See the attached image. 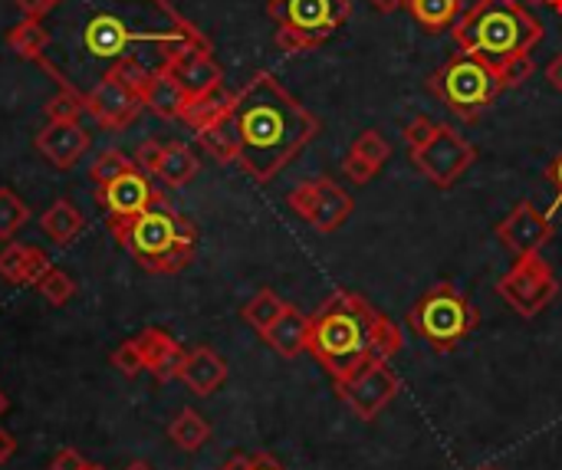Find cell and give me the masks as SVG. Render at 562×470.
Returning a JSON list of instances; mask_svg holds the SVG:
<instances>
[{
    "label": "cell",
    "instance_id": "44",
    "mask_svg": "<svg viewBox=\"0 0 562 470\" xmlns=\"http://www.w3.org/2000/svg\"><path fill=\"white\" fill-rule=\"evenodd\" d=\"M546 181L552 185V191H555V201H552V211L562 204V152L546 165ZM552 211H549V218H552Z\"/></svg>",
    "mask_w": 562,
    "mask_h": 470
},
{
    "label": "cell",
    "instance_id": "42",
    "mask_svg": "<svg viewBox=\"0 0 562 470\" xmlns=\"http://www.w3.org/2000/svg\"><path fill=\"white\" fill-rule=\"evenodd\" d=\"M342 175H346L352 185H368V181L378 175V168H372L365 158H359L355 152H349V155H346V162H342Z\"/></svg>",
    "mask_w": 562,
    "mask_h": 470
},
{
    "label": "cell",
    "instance_id": "32",
    "mask_svg": "<svg viewBox=\"0 0 562 470\" xmlns=\"http://www.w3.org/2000/svg\"><path fill=\"white\" fill-rule=\"evenodd\" d=\"M132 168H136V158H129V155L119 152V149H106V152H99V158L93 162L90 178L103 188V185L116 181L119 175H126V172H132Z\"/></svg>",
    "mask_w": 562,
    "mask_h": 470
},
{
    "label": "cell",
    "instance_id": "31",
    "mask_svg": "<svg viewBox=\"0 0 562 470\" xmlns=\"http://www.w3.org/2000/svg\"><path fill=\"white\" fill-rule=\"evenodd\" d=\"M27 221H31V208L11 188H0V240H11Z\"/></svg>",
    "mask_w": 562,
    "mask_h": 470
},
{
    "label": "cell",
    "instance_id": "17",
    "mask_svg": "<svg viewBox=\"0 0 562 470\" xmlns=\"http://www.w3.org/2000/svg\"><path fill=\"white\" fill-rule=\"evenodd\" d=\"M139 345H142V355H145V372H152L155 381H172V378H182V365H185V349L182 342L168 332V329H159V326H149L142 336H136Z\"/></svg>",
    "mask_w": 562,
    "mask_h": 470
},
{
    "label": "cell",
    "instance_id": "5",
    "mask_svg": "<svg viewBox=\"0 0 562 470\" xmlns=\"http://www.w3.org/2000/svg\"><path fill=\"white\" fill-rule=\"evenodd\" d=\"M109 231L116 234L119 247H126L149 273H182L198 250V227L162 195L139 218Z\"/></svg>",
    "mask_w": 562,
    "mask_h": 470
},
{
    "label": "cell",
    "instance_id": "2",
    "mask_svg": "<svg viewBox=\"0 0 562 470\" xmlns=\"http://www.w3.org/2000/svg\"><path fill=\"white\" fill-rule=\"evenodd\" d=\"M231 119L241 139L237 165L260 185L273 181L319 136V119L293 99L273 73H257L234 93Z\"/></svg>",
    "mask_w": 562,
    "mask_h": 470
},
{
    "label": "cell",
    "instance_id": "28",
    "mask_svg": "<svg viewBox=\"0 0 562 470\" xmlns=\"http://www.w3.org/2000/svg\"><path fill=\"white\" fill-rule=\"evenodd\" d=\"M408 11L428 34H441L454 27L460 0H408Z\"/></svg>",
    "mask_w": 562,
    "mask_h": 470
},
{
    "label": "cell",
    "instance_id": "53",
    "mask_svg": "<svg viewBox=\"0 0 562 470\" xmlns=\"http://www.w3.org/2000/svg\"><path fill=\"white\" fill-rule=\"evenodd\" d=\"M83 470H106V467H103V463H90V460H86V463H83Z\"/></svg>",
    "mask_w": 562,
    "mask_h": 470
},
{
    "label": "cell",
    "instance_id": "16",
    "mask_svg": "<svg viewBox=\"0 0 562 470\" xmlns=\"http://www.w3.org/2000/svg\"><path fill=\"white\" fill-rule=\"evenodd\" d=\"M86 149H90V132L80 122H50L44 132H37V152L60 172L77 168Z\"/></svg>",
    "mask_w": 562,
    "mask_h": 470
},
{
    "label": "cell",
    "instance_id": "38",
    "mask_svg": "<svg viewBox=\"0 0 562 470\" xmlns=\"http://www.w3.org/2000/svg\"><path fill=\"white\" fill-rule=\"evenodd\" d=\"M313 47H319L316 37L300 34V31H290V27H277V50H280V54L296 57V54H306V50H313Z\"/></svg>",
    "mask_w": 562,
    "mask_h": 470
},
{
    "label": "cell",
    "instance_id": "18",
    "mask_svg": "<svg viewBox=\"0 0 562 470\" xmlns=\"http://www.w3.org/2000/svg\"><path fill=\"white\" fill-rule=\"evenodd\" d=\"M182 381H185L195 395L208 398V395H214V391L227 381V362H224L211 345H198V349H191V352L185 355Z\"/></svg>",
    "mask_w": 562,
    "mask_h": 470
},
{
    "label": "cell",
    "instance_id": "25",
    "mask_svg": "<svg viewBox=\"0 0 562 470\" xmlns=\"http://www.w3.org/2000/svg\"><path fill=\"white\" fill-rule=\"evenodd\" d=\"M195 136H198V145H201L214 162L231 165V162L241 158V139H237V126H234L231 113H227L224 119H218L214 126L195 132Z\"/></svg>",
    "mask_w": 562,
    "mask_h": 470
},
{
    "label": "cell",
    "instance_id": "30",
    "mask_svg": "<svg viewBox=\"0 0 562 470\" xmlns=\"http://www.w3.org/2000/svg\"><path fill=\"white\" fill-rule=\"evenodd\" d=\"M290 303H283L273 290H260L244 309H241V316H244V322H250L260 336L283 316V309H286Z\"/></svg>",
    "mask_w": 562,
    "mask_h": 470
},
{
    "label": "cell",
    "instance_id": "6",
    "mask_svg": "<svg viewBox=\"0 0 562 470\" xmlns=\"http://www.w3.org/2000/svg\"><path fill=\"white\" fill-rule=\"evenodd\" d=\"M408 326L414 329V336L421 342L431 345V352L444 355V352H454L480 326V313L457 290V283L437 280L414 299V306L408 313Z\"/></svg>",
    "mask_w": 562,
    "mask_h": 470
},
{
    "label": "cell",
    "instance_id": "54",
    "mask_svg": "<svg viewBox=\"0 0 562 470\" xmlns=\"http://www.w3.org/2000/svg\"><path fill=\"white\" fill-rule=\"evenodd\" d=\"M526 4H542V8H546V4H549V0H526Z\"/></svg>",
    "mask_w": 562,
    "mask_h": 470
},
{
    "label": "cell",
    "instance_id": "43",
    "mask_svg": "<svg viewBox=\"0 0 562 470\" xmlns=\"http://www.w3.org/2000/svg\"><path fill=\"white\" fill-rule=\"evenodd\" d=\"M83 454L77 450V447H63V450H57L54 454V460H50V470H83Z\"/></svg>",
    "mask_w": 562,
    "mask_h": 470
},
{
    "label": "cell",
    "instance_id": "34",
    "mask_svg": "<svg viewBox=\"0 0 562 470\" xmlns=\"http://www.w3.org/2000/svg\"><path fill=\"white\" fill-rule=\"evenodd\" d=\"M349 152H355L359 158H365L372 168H382L388 158H391V145H388V139L382 136V132H375V129H365L355 142H352V149Z\"/></svg>",
    "mask_w": 562,
    "mask_h": 470
},
{
    "label": "cell",
    "instance_id": "52",
    "mask_svg": "<svg viewBox=\"0 0 562 470\" xmlns=\"http://www.w3.org/2000/svg\"><path fill=\"white\" fill-rule=\"evenodd\" d=\"M8 408H11V401H8V395H4V391H0V414H4Z\"/></svg>",
    "mask_w": 562,
    "mask_h": 470
},
{
    "label": "cell",
    "instance_id": "10",
    "mask_svg": "<svg viewBox=\"0 0 562 470\" xmlns=\"http://www.w3.org/2000/svg\"><path fill=\"white\" fill-rule=\"evenodd\" d=\"M267 14L277 27L309 34L323 44L346 24L352 4L349 0H270Z\"/></svg>",
    "mask_w": 562,
    "mask_h": 470
},
{
    "label": "cell",
    "instance_id": "12",
    "mask_svg": "<svg viewBox=\"0 0 562 470\" xmlns=\"http://www.w3.org/2000/svg\"><path fill=\"white\" fill-rule=\"evenodd\" d=\"M401 381L398 375L388 368V362H375L368 368H362L355 378H349L346 385H336V391L342 395V401L362 418V421H375L398 395Z\"/></svg>",
    "mask_w": 562,
    "mask_h": 470
},
{
    "label": "cell",
    "instance_id": "47",
    "mask_svg": "<svg viewBox=\"0 0 562 470\" xmlns=\"http://www.w3.org/2000/svg\"><path fill=\"white\" fill-rule=\"evenodd\" d=\"M14 454H17V437L8 427H0V463H8Z\"/></svg>",
    "mask_w": 562,
    "mask_h": 470
},
{
    "label": "cell",
    "instance_id": "4",
    "mask_svg": "<svg viewBox=\"0 0 562 470\" xmlns=\"http://www.w3.org/2000/svg\"><path fill=\"white\" fill-rule=\"evenodd\" d=\"M450 37L457 50L493 63L496 70L526 57L542 40V24L519 0H473L454 21Z\"/></svg>",
    "mask_w": 562,
    "mask_h": 470
},
{
    "label": "cell",
    "instance_id": "19",
    "mask_svg": "<svg viewBox=\"0 0 562 470\" xmlns=\"http://www.w3.org/2000/svg\"><path fill=\"white\" fill-rule=\"evenodd\" d=\"M47 270H50V257L34 244L11 240L4 250H0V277H4L8 283H14V286H21V283L37 286Z\"/></svg>",
    "mask_w": 562,
    "mask_h": 470
},
{
    "label": "cell",
    "instance_id": "40",
    "mask_svg": "<svg viewBox=\"0 0 562 470\" xmlns=\"http://www.w3.org/2000/svg\"><path fill=\"white\" fill-rule=\"evenodd\" d=\"M162 149H165L162 142L145 139V142L136 149V155H132V158H136V168H139V172H145L149 178H155V175H159V162H162Z\"/></svg>",
    "mask_w": 562,
    "mask_h": 470
},
{
    "label": "cell",
    "instance_id": "39",
    "mask_svg": "<svg viewBox=\"0 0 562 470\" xmlns=\"http://www.w3.org/2000/svg\"><path fill=\"white\" fill-rule=\"evenodd\" d=\"M529 73H532V57L526 54V57H516L506 67H500V83H503V90H513V86H523L529 80Z\"/></svg>",
    "mask_w": 562,
    "mask_h": 470
},
{
    "label": "cell",
    "instance_id": "56",
    "mask_svg": "<svg viewBox=\"0 0 562 470\" xmlns=\"http://www.w3.org/2000/svg\"><path fill=\"white\" fill-rule=\"evenodd\" d=\"M559 21H562V17H559Z\"/></svg>",
    "mask_w": 562,
    "mask_h": 470
},
{
    "label": "cell",
    "instance_id": "45",
    "mask_svg": "<svg viewBox=\"0 0 562 470\" xmlns=\"http://www.w3.org/2000/svg\"><path fill=\"white\" fill-rule=\"evenodd\" d=\"M14 4L21 8V14L27 21H44L47 8H50V0H14Z\"/></svg>",
    "mask_w": 562,
    "mask_h": 470
},
{
    "label": "cell",
    "instance_id": "22",
    "mask_svg": "<svg viewBox=\"0 0 562 470\" xmlns=\"http://www.w3.org/2000/svg\"><path fill=\"white\" fill-rule=\"evenodd\" d=\"M142 103H145V109L155 113L159 119L175 122V119L185 116L188 93L182 90V83H178V77H175L172 70H162V73H155V80H152L149 93L142 96Z\"/></svg>",
    "mask_w": 562,
    "mask_h": 470
},
{
    "label": "cell",
    "instance_id": "50",
    "mask_svg": "<svg viewBox=\"0 0 562 470\" xmlns=\"http://www.w3.org/2000/svg\"><path fill=\"white\" fill-rule=\"evenodd\" d=\"M126 470H155V467H152V463H145V460H132Z\"/></svg>",
    "mask_w": 562,
    "mask_h": 470
},
{
    "label": "cell",
    "instance_id": "20",
    "mask_svg": "<svg viewBox=\"0 0 562 470\" xmlns=\"http://www.w3.org/2000/svg\"><path fill=\"white\" fill-rule=\"evenodd\" d=\"M168 70L178 77V83H182V90L188 93V99H198V96H208V93L221 90V80H224V73H221V67L214 63L211 50H195V54L182 57V60H178L175 67H168Z\"/></svg>",
    "mask_w": 562,
    "mask_h": 470
},
{
    "label": "cell",
    "instance_id": "1",
    "mask_svg": "<svg viewBox=\"0 0 562 470\" xmlns=\"http://www.w3.org/2000/svg\"><path fill=\"white\" fill-rule=\"evenodd\" d=\"M47 50L40 67L60 90L86 93L122 60H139L162 73L195 50H211L208 37L168 0H50L44 14Z\"/></svg>",
    "mask_w": 562,
    "mask_h": 470
},
{
    "label": "cell",
    "instance_id": "46",
    "mask_svg": "<svg viewBox=\"0 0 562 470\" xmlns=\"http://www.w3.org/2000/svg\"><path fill=\"white\" fill-rule=\"evenodd\" d=\"M247 470H286L273 454H267V450H260V454H250V460H247Z\"/></svg>",
    "mask_w": 562,
    "mask_h": 470
},
{
    "label": "cell",
    "instance_id": "14",
    "mask_svg": "<svg viewBox=\"0 0 562 470\" xmlns=\"http://www.w3.org/2000/svg\"><path fill=\"white\" fill-rule=\"evenodd\" d=\"M159 198V191H155V185L149 181V175L145 172H139V168H132V172H126V175H119L116 181H109V185H103V188H96V204L106 211V218H109V227H116V224H129L132 218H139L145 208H152V201Z\"/></svg>",
    "mask_w": 562,
    "mask_h": 470
},
{
    "label": "cell",
    "instance_id": "35",
    "mask_svg": "<svg viewBox=\"0 0 562 470\" xmlns=\"http://www.w3.org/2000/svg\"><path fill=\"white\" fill-rule=\"evenodd\" d=\"M83 113H86L83 93L60 90L54 99H47V119H50V122H80Z\"/></svg>",
    "mask_w": 562,
    "mask_h": 470
},
{
    "label": "cell",
    "instance_id": "33",
    "mask_svg": "<svg viewBox=\"0 0 562 470\" xmlns=\"http://www.w3.org/2000/svg\"><path fill=\"white\" fill-rule=\"evenodd\" d=\"M37 293L50 303V306H67L70 299H73V293H77V283L63 273V270H57V267H50L44 277H40V283H37Z\"/></svg>",
    "mask_w": 562,
    "mask_h": 470
},
{
    "label": "cell",
    "instance_id": "29",
    "mask_svg": "<svg viewBox=\"0 0 562 470\" xmlns=\"http://www.w3.org/2000/svg\"><path fill=\"white\" fill-rule=\"evenodd\" d=\"M8 47L17 54V57H24V60H37L40 63V57H44V50H47V27H44V21H21L11 34H8Z\"/></svg>",
    "mask_w": 562,
    "mask_h": 470
},
{
    "label": "cell",
    "instance_id": "37",
    "mask_svg": "<svg viewBox=\"0 0 562 470\" xmlns=\"http://www.w3.org/2000/svg\"><path fill=\"white\" fill-rule=\"evenodd\" d=\"M113 368H116L119 375H126V378H136V375L145 372V355H142L139 339H129V342H122V345L113 352Z\"/></svg>",
    "mask_w": 562,
    "mask_h": 470
},
{
    "label": "cell",
    "instance_id": "8",
    "mask_svg": "<svg viewBox=\"0 0 562 470\" xmlns=\"http://www.w3.org/2000/svg\"><path fill=\"white\" fill-rule=\"evenodd\" d=\"M555 293H559V280L539 254L516 257V263L496 280V296L519 319H536L555 299Z\"/></svg>",
    "mask_w": 562,
    "mask_h": 470
},
{
    "label": "cell",
    "instance_id": "55",
    "mask_svg": "<svg viewBox=\"0 0 562 470\" xmlns=\"http://www.w3.org/2000/svg\"><path fill=\"white\" fill-rule=\"evenodd\" d=\"M480 470H493V467H480Z\"/></svg>",
    "mask_w": 562,
    "mask_h": 470
},
{
    "label": "cell",
    "instance_id": "15",
    "mask_svg": "<svg viewBox=\"0 0 562 470\" xmlns=\"http://www.w3.org/2000/svg\"><path fill=\"white\" fill-rule=\"evenodd\" d=\"M496 237L506 250H513L516 257L526 254H539L549 240H552V218L546 211H539L532 201H519L500 224H496Z\"/></svg>",
    "mask_w": 562,
    "mask_h": 470
},
{
    "label": "cell",
    "instance_id": "26",
    "mask_svg": "<svg viewBox=\"0 0 562 470\" xmlns=\"http://www.w3.org/2000/svg\"><path fill=\"white\" fill-rule=\"evenodd\" d=\"M231 106H234V93H224V86H221V90H214V93H208V96L188 99L182 122H188L195 132H201V129L214 126L218 119H224V116L231 113Z\"/></svg>",
    "mask_w": 562,
    "mask_h": 470
},
{
    "label": "cell",
    "instance_id": "51",
    "mask_svg": "<svg viewBox=\"0 0 562 470\" xmlns=\"http://www.w3.org/2000/svg\"><path fill=\"white\" fill-rule=\"evenodd\" d=\"M555 17H562V0H549V4H546Z\"/></svg>",
    "mask_w": 562,
    "mask_h": 470
},
{
    "label": "cell",
    "instance_id": "48",
    "mask_svg": "<svg viewBox=\"0 0 562 470\" xmlns=\"http://www.w3.org/2000/svg\"><path fill=\"white\" fill-rule=\"evenodd\" d=\"M546 80H549V86H552V90H559V93H562V54L549 60V67H546Z\"/></svg>",
    "mask_w": 562,
    "mask_h": 470
},
{
    "label": "cell",
    "instance_id": "9",
    "mask_svg": "<svg viewBox=\"0 0 562 470\" xmlns=\"http://www.w3.org/2000/svg\"><path fill=\"white\" fill-rule=\"evenodd\" d=\"M411 162L434 188L447 191L477 162V149L457 129L437 122L434 136L421 149H411Z\"/></svg>",
    "mask_w": 562,
    "mask_h": 470
},
{
    "label": "cell",
    "instance_id": "27",
    "mask_svg": "<svg viewBox=\"0 0 562 470\" xmlns=\"http://www.w3.org/2000/svg\"><path fill=\"white\" fill-rule=\"evenodd\" d=\"M168 437H172L175 447L195 454V450H201V447L211 440V424H208L204 414H198L195 408H182L178 418L168 424Z\"/></svg>",
    "mask_w": 562,
    "mask_h": 470
},
{
    "label": "cell",
    "instance_id": "23",
    "mask_svg": "<svg viewBox=\"0 0 562 470\" xmlns=\"http://www.w3.org/2000/svg\"><path fill=\"white\" fill-rule=\"evenodd\" d=\"M40 227H44V234H47L54 244H60V247H63V244H70V240H77V237L83 234L86 218H83V211H80L73 201L60 198V201H54V204H50V211H44Z\"/></svg>",
    "mask_w": 562,
    "mask_h": 470
},
{
    "label": "cell",
    "instance_id": "36",
    "mask_svg": "<svg viewBox=\"0 0 562 470\" xmlns=\"http://www.w3.org/2000/svg\"><path fill=\"white\" fill-rule=\"evenodd\" d=\"M109 77L122 80L132 93L145 96V93H149V86H152V80H155V70H149V67H145V63H139V60H122V63H116V67H113V73H109Z\"/></svg>",
    "mask_w": 562,
    "mask_h": 470
},
{
    "label": "cell",
    "instance_id": "11",
    "mask_svg": "<svg viewBox=\"0 0 562 470\" xmlns=\"http://www.w3.org/2000/svg\"><path fill=\"white\" fill-rule=\"evenodd\" d=\"M286 201H290V208H293L306 224H313L319 234L339 231V227L352 218V211H355L352 195H346V191H342L336 181H329V178L303 181L300 188L290 191Z\"/></svg>",
    "mask_w": 562,
    "mask_h": 470
},
{
    "label": "cell",
    "instance_id": "21",
    "mask_svg": "<svg viewBox=\"0 0 562 470\" xmlns=\"http://www.w3.org/2000/svg\"><path fill=\"white\" fill-rule=\"evenodd\" d=\"M264 342L283 359H296L300 352H306V342H309V316L300 313L296 306H286L283 316L264 332Z\"/></svg>",
    "mask_w": 562,
    "mask_h": 470
},
{
    "label": "cell",
    "instance_id": "13",
    "mask_svg": "<svg viewBox=\"0 0 562 470\" xmlns=\"http://www.w3.org/2000/svg\"><path fill=\"white\" fill-rule=\"evenodd\" d=\"M83 103H86V113L93 116V122L103 126V129H113V132L129 129V126L139 119V113L145 109L142 96L132 93V90H129L122 80H116V77H106V80H99L93 90H86V93H83Z\"/></svg>",
    "mask_w": 562,
    "mask_h": 470
},
{
    "label": "cell",
    "instance_id": "3",
    "mask_svg": "<svg viewBox=\"0 0 562 470\" xmlns=\"http://www.w3.org/2000/svg\"><path fill=\"white\" fill-rule=\"evenodd\" d=\"M401 342V329L385 313L352 290H339L309 316L306 352L326 368L332 385H346L362 368L388 362Z\"/></svg>",
    "mask_w": 562,
    "mask_h": 470
},
{
    "label": "cell",
    "instance_id": "24",
    "mask_svg": "<svg viewBox=\"0 0 562 470\" xmlns=\"http://www.w3.org/2000/svg\"><path fill=\"white\" fill-rule=\"evenodd\" d=\"M201 162L198 155L185 145V142H168L162 149V162H159V181L168 185V188H185L195 175H198Z\"/></svg>",
    "mask_w": 562,
    "mask_h": 470
},
{
    "label": "cell",
    "instance_id": "49",
    "mask_svg": "<svg viewBox=\"0 0 562 470\" xmlns=\"http://www.w3.org/2000/svg\"><path fill=\"white\" fill-rule=\"evenodd\" d=\"M368 4H372L378 14H395V11L408 8V0H368Z\"/></svg>",
    "mask_w": 562,
    "mask_h": 470
},
{
    "label": "cell",
    "instance_id": "7",
    "mask_svg": "<svg viewBox=\"0 0 562 470\" xmlns=\"http://www.w3.org/2000/svg\"><path fill=\"white\" fill-rule=\"evenodd\" d=\"M428 90L444 103V109L450 116L473 122L483 109L493 106L503 83H500V70L493 63L457 50L454 57H447V63L441 70H434L428 77Z\"/></svg>",
    "mask_w": 562,
    "mask_h": 470
},
{
    "label": "cell",
    "instance_id": "41",
    "mask_svg": "<svg viewBox=\"0 0 562 470\" xmlns=\"http://www.w3.org/2000/svg\"><path fill=\"white\" fill-rule=\"evenodd\" d=\"M434 129H437V122L431 119V116H414L408 126H405V142H408V149H421L431 136H434Z\"/></svg>",
    "mask_w": 562,
    "mask_h": 470
}]
</instances>
